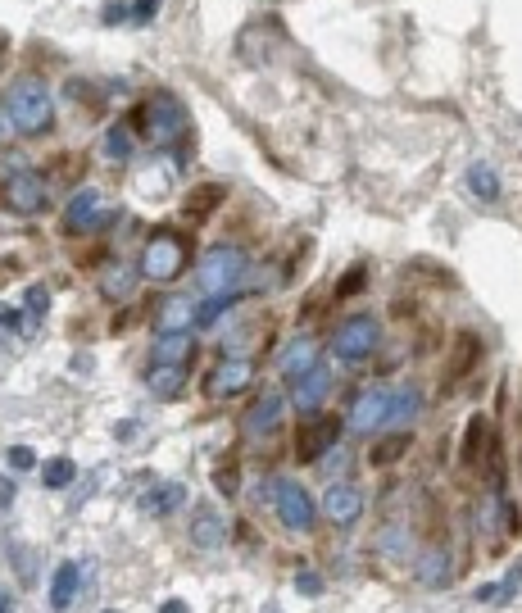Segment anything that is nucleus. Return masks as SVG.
I'll return each mask as SVG.
<instances>
[{
    "mask_svg": "<svg viewBox=\"0 0 522 613\" xmlns=\"http://www.w3.org/2000/svg\"><path fill=\"white\" fill-rule=\"evenodd\" d=\"M200 291L205 296H223V291H237V282L246 277V255L237 246H218L200 259Z\"/></svg>",
    "mask_w": 522,
    "mask_h": 613,
    "instance_id": "2",
    "label": "nucleus"
},
{
    "mask_svg": "<svg viewBox=\"0 0 522 613\" xmlns=\"http://www.w3.org/2000/svg\"><path fill=\"white\" fill-rule=\"evenodd\" d=\"M518 582H522V573L518 568H513L509 577H504V582H495V586H482V591H477V600L482 604H495V600H509L513 591H518Z\"/></svg>",
    "mask_w": 522,
    "mask_h": 613,
    "instance_id": "29",
    "label": "nucleus"
},
{
    "mask_svg": "<svg viewBox=\"0 0 522 613\" xmlns=\"http://www.w3.org/2000/svg\"><path fill=\"white\" fill-rule=\"evenodd\" d=\"M468 191H473L477 200H500V178H495L491 164H473V169H468Z\"/></svg>",
    "mask_w": 522,
    "mask_h": 613,
    "instance_id": "24",
    "label": "nucleus"
},
{
    "mask_svg": "<svg viewBox=\"0 0 522 613\" xmlns=\"http://www.w3.org/2000/svg\"><path fill=\"white\" fill-rule=\"evenodd\" d=\"M445 577H450V550H445V545H432V550L418 559V582L441 586Z\"/></svg>",
    "mask_w": 522,
    "mask_h": 613,
    "instance_id": "21",
    "label": "nucleus"
},
{
    "mask_svg": "<svg viewBox=\"0 0 522 613\" xmlns=\"http://www.w3.org/2000/svg\"><path fill=\"white\" fill-rule=\"evenodd\" d=\"M414 414H418V391L414 386H404L400 396H391V418L404 423V418H414Z\"/></svg>",
    "mask_w": 522,
    "mask_h": 613,
    "instance_id": "30",
    "label": "nucleus"
},
{
    "mask_svg": "<svg viewBox=\"0 0 522 613\" xmlns=\"http://www.w3.org/2000/svg\"><path fill=\"white\" fill-rule=\"evenodd\" d=\"M377 346V323L373 318H350L345 327H336L332 337V355L341 359V364H359V359H368Z\"/></svg>",
    "mask_w": 522,
    "mask_h": 613,
    "instance_id": "6",
    "label": "nucleus"
},
{
    "mask_svg": "<svg viewBox=\"0 0 522 613\" xmlns=\"http://www.w3.org/2000/svg\"><path fill=\"white\" fill-rule=\"evenodd\" d=\"M109 613H114V609H109Z\"/></svg>",
    "mask_w": 522,
    "mask_h": 613,
    "instance_id": "42",
    "label": "nucleus"
},
{
    "mask_svg": "<svg viewBox=\"0 0 522 613\" xmlns=\"http://www.w3.org/2000/svg\"><path fill=\"white\" fill-rule=\"evenodd\" d=\"M191 323H196V305H191V300H168L164 314H159V327H164V332H187Z\"/></svg>",
    "mask_w": 522,
    "mask_h": 613,
    "instance_id": "23",
    "label": "nucleus"
},
{
    "mask_svg": "<svg viewBox=\"0 0 522 613\" xmlns=\"http://www.w3.org/2000/svg\"><path fill=\"white\" fill-rule=\"evenodd\" d=\"M223 196H227L223 182H209V187H200L196 196L187 200V218H205V214H214V209L223 205Z\"/></svg>",
    "mask_w": 522,
    "mask_h": 613,
    "instance_id": "25",
    "label": "nucleus"
},
{
    "mask_svg": "<svg viewBox=\"0 0 522 613\" xmlns=\"http://www.w3.org/2000/svg\"><path fill=\"white\" fill-rule=\"evenodd\" d=\"M223 541H227L223 518H218L214 509H200V514L191 518V545H200V550H218Z\"/></svg>",
    "mask_w": 522,
    "mask_h": 613,
    "instance_id": "16",
    "label": "nucleus"
},
{
    "mask_svg": "<svg viewBox=\"0 0 522 613\" xmlns=\"http://www.w3.org/2000/svg\"><path fill=\"white\" fill-rule=\"evenodd\" d=\"M250 377H255V368L246 364V359H223V364H214V373L205 377V396L209 400H223V396H237V391H246Z\"/></svg>",
    "mask_w": 522,
    "mask_h": 613,
    "instance_id": "8",
    "label": "nucleus"
},
{
    "mask_svg": "<svg viewBox=\"0 0 522 613\" xmlns=\"http://www.w3.org/2000/svg\"><path fill=\"white\" fill-rule=\"evenodd\" d=\"M5 114H10L19 137H41L55 123V100H50L46 82L41 78H19L5 91Z\"/></svg>",
    "mask_w": 522,
    "mask_h": 613,
    "instance_id": "1",
    "label": "nucleus"
},
{
    "mask_svg": "<svg viewBox=\"0 0 522 613\" xmlns=\"http://www.w3.org/2000/svg\"><path fill=\"white\" fill-rule=\"evenodd\" d=\"M73 473H78V468H73V459H50V464L41 468V482H46L50 491H60V486L73 482Z\"/></svg>",
    "mask_w": 522,
    "mask_h": 613,
    "instance_id": "28",
    "label": "nucleus"
},
{
    "mask_svg": "<svg viewBox=\"0 0 522 613\" xmlns=\"http://www.w3.org/2000/svg\"><path fill=\"white\" fill-rule=\"evenodd\" d=\"M218 491H237V473H232V468H218Z\"/></svg>",
    "mask_w": 522,
    "mask_h": 613,
    "instance_id": "36",
    "label": "nucleus"
},
{
    "mask_svg": "<svg viewBox=\"0 0 522 613\" xmlns=\"http://www.w3.org/2000/svg\"><path fill=\"white\" fill-rule=\"evenodd\" d=\"M182 268H187V246H182V237L159 232V237L146 241V250H141V277H150V282H173Z\"/></svg>",
    "mask_w": 522,
    "mask_h": 613,
    "instance_id": "3",
    "label": "nucleus"
},
{
    "mask_svg": "<svg viewBox=\"0 0 522 613\" xmlns=\"http://www.w3.org/2000/svg\"><path fill=\"white\" fill-rule=\"evenodd\" d=\"M159 613H187V604H182V600H164V609H159Z\"/></svg>",
    "mask_w": 522,
    "mask_h": 613,
    "instance_id": "40",
    "label": "nucleus"
},
{
    "mask_svg": "<svg viewBox=\"0 0 522 613\" xmlns=\"http://www.w3.org/2000/svg\"><path fill=\"white\" fill-rule=\"evenodd\" d=\"M277 514H282V523L291 527V532H309L314 527V500H309V491L300 482H277Z\"/></svg>",
    "mask_w": 522,
    "mask_h": 613,
    "instance_id": "7",
    "label": "nucleus"
},
{
    "mask_svg": "<svg viewBox=\"0 0 522 613\" xmlns=\"http://www.w3.org/2000/svg\"><path fill=\"white\" fill-rule=\"evenodd\" d=\"M296 586H300L305 595H323V577H318V573H300Z\"/></svg>",
    "mask_w": 522,
    "mask_h": 613,
    "instance_id": "35",
    "label": "nucleus"
},
{
    "mask_svg": "<svg viewBox=\"0 0 522 613\" xmlns=\"http://www.w3.org/2000/svg\"><path fill=\"white\" fill-rule=\"evenodd\" d=\"M155 10H159V0H137V10H132V14H137V19H150Z\"/></svg>",
    "mask_w": 522,
    "mask_h": 613,
    "instance_id": "39",
    "label": "nucleus"
},
{
    "mask_svg": "<svg viewBox=\"0 0 522 613\" xmlns=\"http://www.w3.org/2000/svg\"><path fill=\"white\" fill-rule=\"evenodd\" d=\"M364 277H368V268H364V264H355L350 273L341 277V282H336V296H355V291L364 287Z\"/></svg>",
    "mask_w": 522,
    "mask_h": 613,
    "instance_id": "31",
    "label": "nucleus"
},
{
    "mask_svg": "<svg viewBox=\"0 0 522 613\" xmlns=\"http://www.w3.org/2000/svg\"><path fill=\"white\" fill-rule=\"evenodd\" d=\"M5 459H10V468H32V464H37V455H32L28 445H10V455H5Z\"/></svg>",
    "mask_w": 522,
    "mask_h": 613,
    "instance_id": "33",
    "label": "nucleus"
},
{
    "mask_svg": "<svg viewBox=\"0 0 522 613\" xmlns=\"http://www.w3.org/2000/svg\"><path fill=\"white\" fill-rule=\"evenodd\" d=\"M359 509H364V491H359V486H350V482L332 486V491H327V500H323V514L332 518L336 527L355 523V518H359Z\"/></svg>",
    "mask_w": 522,
    "mask_h": 613,
    "instance_id": "10",
    "label": "nucleus"
},
{
    "mask_svg": "<svg viewBox=\"0 0 522 613\" xmlns=\"http://www.w3.org/2000/svg\"><path fill=\"white\" fill-rule=\"evenodd\" d=\"M128 19V5H105V23H119Z\"/></svg>",
    "mask_w": 522,
    "mask_h": 613,
    "instance_id": "38",
    "label": "nucleus"
},
{
    "mask_svg": "<svg viewBox=\"0 0 522 613\" xmlns=\"http://www.w3.org/2000/svg\"><path fill=\"white\" fill-rule=\"evenodd\" d=\"M146 386L155 391L159 400H173L182 386H187V364H155L146 373Z\"/></svg>",
    "mask_w": 522,
    "mask_h": 613,
    "instance_id": "15",
    "label": "nucleus"
},
{
    "mask_svg": "<svg viewBox=\"0 0 522 613\" xmlns=\"http://www.w3.org/2000/svg\"><path fill=\"white\" fill-rule=\"evenodd\" d=\"M78 564H60L55 568V577H50V609L64 613L73 604V595H78Z\"/></svg>",
    "mask_w": 522,
    "mask_h": 613,
    "instance_id": "19",
    "label": "nucleus"
},
{
    "mask_svg": "<svg viewBox=\"0 0 522 613\" xmlns=\"http://www.w3.org/2000/svg\"><path fill=\"white\" fill-rule=\"evenodd\" d=\"M0 205L10 209V214H41L46 209V178L41 173H10L5 187H0Z\"/></svg>",
    "mask_w": 522,
    "mask_h": 613,
    "instance_id": "4",
    "label": "nucleus"
},
{
    "mask_svg": "<svg viewBox=\"0 0 522 613\" xmlns=\"http://www.w3.org/2000/svg\"><path fill=\"white\" fill-rule=\"evenodd\" d=\"M314 359H318V346L309 337H300V341H291V346L282 350V373L296 382L300 373H309V368H314Z\"/></svg>",
    "mask_w": 522,
    "mask_h": 613,
    "instance_id": "20",
    "label": "nucleus"
},
{
    "mask_svg": "<svg viewBox=\"0 0 522 613\" xmlns=\"http://www.w3.org/2000/svg\"><path fill=\"white\" fill-rule=\"evenodd\" d=\"M409 445H414V436H409V432H395V436H386V441H377L373 450H368V464H373V468L395 464V459H400L404 450H409Z\"/></svg>",
    "mask_w": 522,
    "mask_h": 613,
    "instance_id": "22",
    "label": "nucleus"
},
{
    "mask_svg": "<svg viewBox=\"0 0 522 613\" xmlns=\"http://www.w3.org/2000/svg\"><path fill=\"white\" fill-rule=\"evenodd\" d=\"M0 613H14V600L5 591H0Z\"/></svg>",
    "mask_w": 522,
    "mask_h": 613,
    "instance_id": "41",
    "label": "nucleus"
},
{
    "mask_svg": "<svg viewBox=\"0 0 522 613\" xmlns=\"http://www.w3.org/2000/svg\"><path fill=\"white\" fill-rule=\"evenodd\" d=\"M146 132H150V141H159V146H168V141H178L182 132H187V109L178 105L173 96H150V105H146Z\"/></svg>",
    "mask_w": 522,
    "mask_h": 613,
    "instance_id": "5",
    "label": "nucleus"
},
{
    "mask_svg": "<svg viewBox=\"0 0 522 613\" xmlns=\"http://www.w3.org/2000/svg\"><path fill=\"white\" fill-rule=\"evenodd\" d=\"M50 309V296H46V287H28V314L32 318H41Z\"/></svg>",
    "mask_w": 522,
    "mask_h": 613,
    "instance_id": "32",
    "label": "nucleus"
},
{
    "mask_svg": "<svg viewBox=\"0 0 522 613\" xmlns=\"http://www.w3.org/2000/svg\"><path fill=\"white\" fill-rule=\"evenodd\" d=\"M386 418H391V396H386V391H364V396L355 400V409H350V427H355V432H373Z\"/></svg>",
    "mask_w": 522,
    "mask_h": 613,
    "instance_id": "11",
    "label": "nucleus"
},
{
    "mask_svg": "<svg viewBox=\"0 0 522 613\" xmlns=\"http://www.w3.org/2000/svg\"><path fill=\"white\" fill-rule=\"evenodd\" d=\"M191 350H196L191 332H159L155 337V364H187Z\"/></svg>",
    "mask_w": 522,
    "mask_h": 613,
    "instance_id": "17",
    "label": "nucleus"
},
{
    "mask_svg": "<svg viewBox=\"0 0 522 613\" xmlns=\"http://www.w3.org/2000/svg\"><path fill=\"white\" fill-rule=\"evenodd\" d=\"M105 159H114V164L132 159V128L128 123H114V128L105 132Z\"/></svg>",
    "mask_w": 522,
    "mask_h": 613,
    "instance_id": "26",
    "label": "nucleus"
},
{
    "mask_svg": "<svg viewBox=\"0 0 522 613\" xmlns=\"http://www.w3.org/2000/svg\"><path fill=\"white\" fill-rule=\"evenodd\" d=\"M100 223V191H78V196L69 200V209H64V228L69 232H91Z\"/></svg>",
    "mask_w": 522,
    "mask_h": 613,
    "instance_id": "12",
    "label": "nucleus"
},
{
    "mask_svg": "<svg viewBox=\"0 0 522 613\" xmlns=\"http://www.w3.org/2000/svg\"><path fill=\"white\" fill-rule=\"evenodd\" d=\"M282 414H286V400L268 391V396H259L255 405L246 409V418H241V432H246L250 441H259V436L277 432V423H282Z\"/></svg>",
    "mask_w": 522,
    "mask_h": 613,
    "instance_id": "9",
    "label": "nucleus"
},
{
    "mask_svg": "<svg viewBox=\"0 0 522 613\" xmlns=\"http://www.w3.org/2000/svg\"><path fill=\"white\" fill-rule=\"evenodd\" d=\"M336 441V418H314V423L300 432V445H296V455H300V464H314L318 455H323L327 445Z\"/></svg>",
    "mask_w": 522,
    "mask_h": 613,
    "instance_id": "13",
    "label": "nucleus"
},
{
    "mask_svg": "<svg viewBox=\"0 0 522 613\" xmlns=\"http://www.w3.org/2000/svg\"><path fill=\"white\" fill-rule=\"evenodd\" d=\"M327 386H332L327 368H323V364H314L309 373H300V377H296V405H300V409H314L318 400L327 396Z\"/></svg>",
    "mask_w": 522,
    "mask_h": 613,
    "instance_id": "18",
    "label": "nucleus"
},
{
    "mask_svg": "<svg viewBox=\"0 0 522 613\" xmlns=\"http://www.w3.org/2000/svg\"><path fill=\"white\" fill-rule=\"evenodd\" d=\"M14 505V482L10 477H0V509H10Z\"/></svg>",
    "mask_w": 522,
    "mask_h": 613,
    "instance_id": "37",
    "label": "nucleus"
},
{
    "mask_svg": "<svg viewBox=\"0 0 522 613\" xmlns=\"http://www.w3.org/2000/svg\"><path fill=\"white\" fill-rule=\"evenodd\" d=\"M0 323L10 327V332H28V318H23L19 309H0Z\"/></svg>",
    "mask_w": 522,
    "mask_h": 613,
    "instance_id": "34",
    "label": "nucleus"
},
{
    "mask_svg": "<svg viewBox=\"0 0 522 613\" xmlns=\"http://www.w3.org/2000/svg\"><path fill=\"white\" fill-rule=\"evenodd\" d=\"M187 505V486L182 482H159V486H150L146 495H141V509H146V514H173V509H182Z\"/></svg>",
    "mask_w": 522,
    "mask_h": 613,
    "instance_id": "14",
    "label": "nucleus"
},
{
    "mask_svg": "<svg viewBox=\"0 0 522 613\" xmlns=\"http://www.w3.org/2000/svg\"><path fill=\"white\" fill-rule=\"evenodd\" d=\"M100 287H105V296H114V300L128 296L132 291V268L128 264H109L105 277H100Z\"/></svg>",
    "mask_w": 522,
    "mask_h": 613,
    "instance_id": "27",
    "label": "nucleus"
}]
</instances>
